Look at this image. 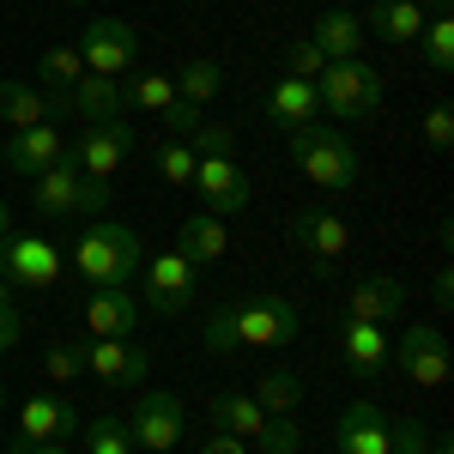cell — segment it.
Returning a JSON list of instances; mask_svg holds the SVG:
<instances>
[{"label":"cell","instance_id":"603a6c76","mask_svg":"<svg viewBox=\"0 0 454 454\" xmlns=\"http://www.w3.org/2000/svg\"><path fill=\"white\" fill-rule=\"evenodd\" d=\"M309 43L321 49V61H357V55H364V19L346 12V6H333V12L315 19Z\"/></svg>","mask_w":454,"mask_h":454},{"label":"cell","instance_id":"ab89813d","mask_svg":"<svg viewBox=\"0 0 454 454\" xmlns=\"http://www.w3.org/2000/svg\"><path fill=\"white\" fill-rule=\"evenodd\" d=\"M424 140L436 145V152H442V145L454 140V109H449V104H436L430 115H424Z\"/></svg>","mask_w":454,"mask_h":454},{"label":"cell","instance_id":"4fadbf2b","mask_svg":"<svg viewBox=\"0 0 454 454\" xmlns=\"http://www.w3.org/2000/svg\"><path fill=\"white\" fill-rule=\"evenodd\" d=\"M85 376H98L104 387H140L152 376V357L134 340H85Z\"/></svg>","mask_w":454,"mask_h":454},{"label":"cell","instance_id":"7dc6e473","mask_svg":"<svg viewBox=\"0 0 454 454\" xmlns=\"http://www.w3.org/2000/svg\"><path fill=\"white\" fill-rule=\"evenodd\" d=\"M6 303H12V285H6V279H0V309H6Z\"/></svg>","mask_w":454,"mask_h":454},{"label":"cell","instance_id":"7a4b0ae2","mask_svg":"<svg viewBox=\"0 0 454 454\" xmlns=\"http://www.w3.org/2000/svg\"><path fill=\"white\" fill-rule=\"evenodd\" d=\"M67 267L91 285V291H128V279H140V267H145V237L134 224L91 218V224L73 237Z\"/></svg>","mask_w":454,"mask_h":454},{"label":"cell","instance_id":"bcb514c9","mask_svg":"<svg viewBox=\"0 0 454 454\" xmlns=\"http://www.w3.org/2000/svg\"><path fill=\"white\" fill-rule=\"evenodd\" d=\"M6 231H12V212H6V200H0V237H6Z\"/></svg>","mask_w":454,"mask_h":454},{"label":"cell","instance_id":"ee69618b","mask_svg":"<svg viewBox=\"0 0 454 454\" xmlns=\"http://www.w3.org/2000/svg\"><path fill=\"white\" fill-rule=\"evenodd\" d=\"M12 454H67V449H61V442H25V436H19Z\"/></svg>","mask_w":454,"mask_h":454},{"label":"cell","instance_id":"836d02e7","mask_svg":"<svg viewBox=\"0 0 454 454\" xmlns=\"http://www.w3.org/2000/svg\"><path fill=\"white\" fill-rule=\"evenodd\" d=\"M121 91H128V109H158V115H164V109L176 104V79H164V73H140V79H128Z\"/></svg>","mask_w":454,"mask_h":454},{"label":"cell","instance_id":"9a60e30c","mask_svg":"<svg viewBox=\"0 0 454 454\" xmlns=\"http://www.w3.org/2000/svg\"><path fill=\"white\" fill-rule=\"evenodd\" d=\"M188 188H194V194L207 200L212 218H231V212H243V207H248V194H254V188H248V176L237 170L231 158H200Z\"/></svg>","mask_w":454,"mask_h":454},{"label":"cell","instance_id":"83f0119b","mask_svg":"<svg viewBox=\"0 0 454 454\" xmlns=\"http://www.w3.org/2000/svg\"><path fill=\"white\" fill-rule=\"evenodd\" d=\"M248 400H254L261 412H297V406H303V376L273 364V370H261V376H254Z\"/></svg>","mask_w":454,"mask_h":454},{"label":"cell","instance_id":"ba28073f","mask_svg":"<svg viewBox=\"0 0 454 454\" xmlns=\"http://www.w3.org/2000/svg\"><path fill=\"white\" fill-rule=\"evenodd\" d=\"M73 49H79L85 73H98V79H128L134 61H140V31H134L128 19H91Z\"/></svg>","mask_w":454,"mask_h":454},{"label":"cell","instance_id":"8992f818","mask_svg":"<svg viewBox=\"0 0 454 454\" xmlns=\"http://www.w3.org/2000/svg\"><path fill=\"white\" fill-rule=\"evenodd\" d=\"M315 98H321V109L333 121H364V115H376V104H382V73L370 67L364 55L357 61H327L321 79H315Z\"/></svg>","mask_w":454,"mask_h":454},{"label":"cell","instance_id":"b9f144b4","mask_svg":"<svg viewBox=\"0 0 454 454\" xmlns=\"http://www.w3.org/2000/svg\"><path fill=\"white\" fill-rule=\"evenodd\" d=\"M200 454H248V442H243V436H231V430H218V436L200 442Z\"/></svg>","mask_w":454,"mask_h":454},{"label":"cell","instance_id":"d4e9b609","mask_svg":"<svg viewBox=\"0 0 454 454\" xmlns=\"http://www.w3.org/2000/svg\"><path fill=\"white\" fill-rule=\"evenodd\" d=\"M73 115H79V121H121V115H128V91H121V79H98V73H85V79L73 85Z\"/></svg>","mask_w":454,"mask_h":454},{"label":"cell","instance_id":"d590c367","mask_svg":"<svg viewBox=\"0 0 454 454\" xmlns=\"http://www.w3.org/2000/svg\"><path fill=\"white\" fill-rule=\"evenodd\" d=\"M436 430L424 419H387V454H430Z\"/></svg>","mask_w":454,"mask_h":454},{"label":"cell","instance_id":"f6af8a7d","mask_svg":"<svg viewBox=\"0 0 454 454\" xmlns=\"http://www.w3.org/2000/svg\"><path fill=\"white\" fill-rule=\"evenodd\" d=\"M419 6H430V12H454V0H419Z\"/></svg>","mask_w":454,"mask_h":454},{"label":"cell","instance_id":"f1b7e54d","mask_svg":"<svg viewBox=\"0 0 454 454\" xmlns=\"http://www.w3.org/2000/svg\"><path fill=\"white\" fill-rule=\"evenodd\" d=\"M419 43H424V67L436 73V79H449L454 73V12H430Z\"/></svg>","mask_w":454,"mask_h":454},{"label":"cell","instance_id":"5b68a950","mask_svg":"<svg viewBox=\"0 0 454 454\" xmlns=\"http://www.w3.org/2000/svg\"><path fill=\"white\" fill-rule=\"evenodd\" d=\"M31 207L43 212V218H79V212H85V218H104L109 182H91L73 158H61V164H49V170L31 182Z\"/></svg>","mask_w":454,"mask_h":454},{"label":"cell","instance_id":"ffe728a7","mask_svg":"<svg viewBox=\"0 0 454 454\" xmlns=\"http://www.w3.org/2000/svg\"><path fill=\"white\" fill-rule=\"evenodd\" d=\"M333 454H387V412L376 400H351L333 424Z\"/></svg>","mask_w":454,"mask_h":454},{"label":"cell","instance_id":"8fae6325","mask_svg":"<svg viewBox=\"0 0 454 454\" xmlns=\"http://www.w3.org/2000/svg\"><path fill=\"white\" fill-rule=\"evenodd\" d=\"M182 430H188V412H182V400L164 394V387H152L140 394V406H134V419H128V436H134V449L145 454H170L182 442Z\"/></svg>","mask_w":454,"mask_h":454},{"label":"cell","instance_id":"7bdbcfd3","mask_svg":"<svg viewBox=\"0 0 454 454\" xmlns=\"http://www.w3.org/2000/svg\"><path fill=\"white\" fill-rule=\"evenodd\" d=\"M430 291H436V309H449V303H454V273H436Z\"/></svg>","mask_w":454,"mask_h":454},{"label":"cell","instance_id":"5bb4252c","mask_svg":"<svg viewBox=\"0 0 454 454\" xmlns=\"http://www.w3.org/2000/svg\"><path fill=\"white\" fill-rule=\"evenodd\" d=\"M67 158V134H61V121H36V128H19L12 140H6V170L36 182V176L49 170V164H61Z\"/></svg>","mask_w":454,"mask_h":454},{"label":"cell","instance_id":"d6a6232c","mask_svg":"<svg viewBox=\"0 0 454 454\" xmlns=\"http://www.w3.org/2000/svg\"><path fill=\"white\" fill-rule=\"evenodd\" d=\"M85 454H134V436H128V419H91L79 430Z\"/></svg>","mask_w":454,"mask_h":454},{"label":"cell","instance_id":"ac0fdd59","mask_svg":"<svg viewBox=\"0 0 454 454\" xmlns=\"http://www.w3.org/2000/svg\"><path fill=\"white\" fill-rule=\"evenodd\" d=\"M19 436L25 442H61L67 449L73 436H79V406L61 400V394H31L25 412H19Z\"/></svg>","mask_w":454,"mask_h":454},{"label":"cell","instance_id":"74e56055","mask_svg":"<svg viewBox=\"0 0 454 454\" xmlns=\"http://www.w3.org/2000/svg\"><path fill=\"white\" fill-rule=\"evenodd\" d=\"M279 61H285V73H291V79H309V85L321 79V67H327V61H321V49H315L309 36H291Z\"/></svg>","mask_w":454,"mask_h":454},{"label":"cell","instance_id":"277c9868","mask_svg":"<svg viewBox=\"0 0 454 454\" xmlns=\"http://www.w3.org/2000/svg\"><path fill=\"white\" fill-rule=\"evenodd\" d=\"M212 424L231 430V436H243V442H254L261 454H297L303 449L297 419L291 412H261L248 394H212Z\"/></svg>","mask_w":454,"mask_h":454},{"label":"cell","instance_id":"3957f363","mask_svg":"<svg viewBox=\"0 0 454 454\" xmlns=\"http://www.w3.org/2000/svg\"><path fill=\"white\" fill-rule=\"evenodd\" d=\"M291 164L309 176L315 188H327V194H346L364 182V152L351 134H333V128H303V134H291Z\"/></svg>","mask_w":454,"mask_h":454},{"label":"cell","instance_id":"e0dca14e","mask_svg":"<svg viewBox=\"0 0 454 454\" xmlns=\"http://www.w3.org/2000/svg\"><path fill=\"white\" fill-rule=\"evenodd\" d=\"M79 321H85V340H134L140 327V297L134 291H91L79 303Z\"/></svg>","mask_w":454,"mask_h":454},{"label":"cell","instance_id":"60d3db41","mask_svg":"<svg viewBox=\"0 0 454 454\" xmlns=\"http://www.w3.org/2000/svg\"><path fill=\"white\" fill-rule=\"evenodd\" d=\"M19 333H25V315L12 309V303H6V309H0V357H6V351L19 346Z\"/></svg>","mask_w":454,"mask_h":454},{"label":"cell","instance_id":"8d00e7d4","mask_svg":"<svg viewBox=\"0 0 454 454\" xmlns=\"http://www.w3.org/2000/svg\"><path fill=\"white\" fill-rule=\"evenodd\" d=\"M188 145H194V158H231L237 152V128L231 121H200L188 134Z\"/></svg>","mask_w":454,"mask_h":454},{"label":"cell","instance_id":"52a82bcc","mask_svg":"<svg viewBox=\"0 0 454 454\" xmlns=\"http://www.w3.org/2000/svg\"><path fill=\"white\" fill-rule=\"evenodd\" d=\"M145 303L140 309L152 315H164V321H176V315H188L194 309V291H200V267L182 254V248H164V254H145Z\"/></svg>","mask_w":454,"mask_h":454},{"label":"cell","instance_id":"c3c4849f","mask_svg":"<svg viewBox=\"0 0 454 454\" xmlns=\"http://www.w3.org/2000/svg\"><path fill=\"white\" fill-rule=\"evenodd\" d=\"M0 412H6V376H0Z\"/></svg>","mask_w":454,"mask_h":454},{"label":"cell","instance_id":"f546056e","mask_svg":"<svg viewBox=\"0 0 454 454\" xmlns=\"http://www.w3.org/2000/svg\"><path fill=\"white\" fill-rule=\"evenodd\" d=\"M218 91H224V61H212V55H200V61H188L176 73V98L182 104H212Z\"/></svg>","mask_w":454,"mask_h":454},{"label":"cell","instance_id":"681fc988","mask_svg":"<svg viewBox=\"0 0 454 454\" xmlns=\"http://www.w3.org/2000/svg\"><path fill=\"white\" fill-rule=\"evenodd\" d=\"M0 170H6V140H0Z\"/></svg>","mask_w":454,"mask_h":454},{"label":"cell","instance_id":"cb8c5ba5","mask_svg":"<svg viewBox=\"0 0 454 454\" xmlns=\"http://www.w3.org/2000/svg\"><path fill=\"white\" fill-rule=\"evenodd\" d=\"M176 248H182L194 267H212V261H224V248H231V231H224V218H212V212H194V218H182V224H176Z\"/></svg>","mask_w":454,"mask_h":454},{"label":"cell","instance_id":"9c48e42d","mask_svg":"<svg viewBox=\"0 0 454 454\" xmlns=\"http://www.w3.org/2000/svg\"><path fill=\"white\" fill-rule=\"evenodd\" d=\"M134 128H128V115L121 121H85V134L67 140V158L79 170L91 176V182H109V176H121V164L134 158Z\"/></svg>","mask_w":454,"mask_h":454},{"label":"cell","instance_id":"d6986e66","mask_svg":"<svg viewBox=\"0 0 454 454\" xmlns=\"http://www.w3.org/2000/svg\"><path fill=\"white\" fill-rule=\"evenodd\" d=\"M291 243L303 248L315 267H333L351 248V224L340 212H297V218H291Z\"/></svg>","mask_w":454,"mask_h":454},{"label":"cell","instance_id":"4dcf8cb0","mask_svg":"<svg viewBox=\"0 0 454 454\" xmlns=\"http://www.w3.org/2000/svg\"><path fill=\"white\" fill-rule=\"evenodd\" d=\"M79 79H85V61H79V49H73V43L43 49V85H49V91H73Z\"/></svg>","mask_w":454,"mask_h":454},{"label":"cell","instance_id":"7402d4cb","mask_svg":"<svg viewBox=\"0 0 454 454\" xmlns=\"http://www.w3.org/2000/svg\"><path fill=\"white\" fill-rule=\"evenodd\" d=\"M340 364L351 376H382L387 370V327L376 321H340Z\"/></svg>","mask_w":454,"mask_h":454},{"label":"cell","instance_id":"7c38bea8","mask_svg":"<svg viewBox=\"0 0 454 454\" xmlns=\"http://www.w3.org/2000/svg\"><path fill=\"white\" fill-rule=\"evenodd\" d=\"M387 364H400V376H412L419 387L449 382V333L442 327H406L400 346H387Z\"/></svg>","mask_w":454,"mask_h":454},{"label":"cell","instance_id":"1f68e13d","mask_svg":"<svg viewBox=\"0 0 454 454\" xmlns=\"http://www.w3.org/2000/svg\"><path fill=\"white\" fill-rule=\"evenodd\" d=\"M43 376L55 387H67L85 376V340H55V346L43 351Z\"/></svg>","mask_w":454,"mask_h":454},{"label":"cell","instance_id":"e575fe53","mask_svg":"<svg viewBox=\"0 0 454 454\" xmlns=\"http://www.w3.org/2000/svg\"><path fill=\"white\" fill-rule=\"evenodd\" d=\"M152 164H158V176H164V182L188 188V182H194V164H200V158H194V145H188V140H164L158 152H152Z\"/></svg>","mask_w":454,"mask_h":454},{"label":"cell","instance_id":"f907efd6","mask_svg":"<svg viewBox=\"0 0 454 454\" xmlns=\"http://www.w3.org/2000/svg\"><path fill=\"white\" fill-rule=\"evenodd\" d=\"M61 6H79V0H61Z\"/></svg>","mask_w":454,"mask_h":454},{"label":"cell","instance_id":"6da1fadb","mask_svg":"<svg viewBox=\"0 0 454 454\" xmlns=\"http://www.w3.org/2000/svg\"><path fill=\"white\" fill-rule=\"evenodd\" d=\"M303 333V315L291 297H273V291H254V297H237V303H218L200 327V346L212 357H231V351H279L297 346Z\"/></svg>","mask_w":454,"mask_h":454},{"label":"cell","instance_id":"44dd1931","mask_svg":"<svg viewBox=\"0 0 454 454\" xmlns=\"http://www.w3.org/2000/svg\"><path fill=\"white\" fill-rule=\"evenodd\" d=\"M261 109L273 115V128H285V134H303V128L321 121V98H315V85H309V79H291V73L261 98Z\"/></svg>","mask_w":454,"mask_h":454},{"label":"cell","instance_id":"30bf717a","mask_svg":"<svg viewBox=\"0 0 454 454\" xmlns=\"http://www.w3.org/2000/svg\"><path fill=\"white\" fill-rule=\"evenodd\" d=\"M61 248L49 243V237H19V231H6L0 237V279L6 285H25V291H49V285L61 279Z\"/></svg>","mask_w":454,"mask_h":454},{"label":"cell","instance_id":"484cf974","mask_svg":"<svg viewBox=\"0 0 454 454\" xmlns=\"http://www.w3.org/2000/svg\"><path fill=\"white\" fill-rule=\"evenodd\" d=\"M424 12L419 0H370V31L382 36V43H419L424 31Z\"/></svg>","mask_w":454,"mask_h":454},{"label":"cell","instance_id":"4316f807","mask_svg":"<svg viewBox=\"0 0 454 454\" xmlns=\"http://www.w3.org/2000/svg\"><path fill=\"white\" fill-rule=\"evenodd\" d=\"M36 121H49V98H43V85H25V79H0V128H36Z\"/></svg>","mask_w":454,"mask_h":454},{"label":"cell","instance_id":"2e32d148","mask_svg":"<svg viewBox=\"0 0 454 454\" xmlns=\"http://www.w3.org/2000/svg\"><path fill=\"white\" fill-rule=\"evenodd\" d=\"M406 309H412V291L400 279H387V273H370V279H357L346 291V315L351 321H376V327H387V321H406Z\"/></svg>","mask_w":454,"mask_h":454},{"label":"cell","instance_id":"f35d334b","mask_svg":"<svg viewBox=\"0 0 454 454\" xmlns=\"http://www.w3.org/2000/svg\"><path fill=\"white\" fill-rule=\"evenodd\" d=\"M200 121H207V115H200V104H182V98H176V104L164 109V140H188Z\"/></svg>","mask_w":454,"mask_h":454}]
</instances>
